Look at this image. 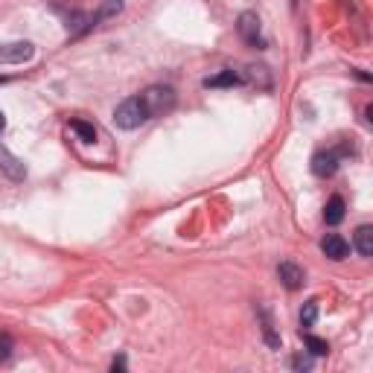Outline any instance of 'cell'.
Instances as JSON below:
<instances>
[{
  "mask_svg": "<svg viewBox=\"0 0 373 373\" xmlns=\"http://www.w3.org/2000/svg\"><path fill=\"white\" fill-rule=\"evenodd\" d=\"M3 126H6V117H3V114H0V131H3Z\"/></svg>",
  "mask_w": 373,
  "mask_h": 373,
  "instance_id": "cell-20",
  "label": "cell"
},
{
  "mask_svg": "<svg viewBox=\"0 0 373 373\" xmlns=\"http://www.w3.org/2000/svg\"><path fill=\"white\" fill-rule=\"evenodd\" d=\"M71 129H73L85 143H93V140H96V129L91 126V122H85V120H71Z\"/></svg>",
  "mask_w": 373,
  "mask_h": 373,
  "instance_id": "cell-13",
  "label": "cell"
},
{
  "mask_svg": "<svg viewBox=\"0 0 373 373\" xmlns=\"http://www.w3.org/2000/svg\"><path fill=\"white\" fill-rule=\"evenodd\" d=\"M9 356H12V338L9 336H0V358L6 362Z\"/></svg>",
  "mask_w": 373,
  "mask_h": 373,
  "instance_id": "cell-17",
  "label": "cell"
},
{
  "mask_svg": "<svg viewBox=\"0 0 373 373\" xmlns=\"http://www.w3.org/2000/svg\"><path fill=\"white\" fill-rule=\"evenodd\" d=\"M140 100L146 105V114L149 120L152 117H163V114H170L172 108H175V91L172 88H163V85H152L140 93Z\"/></svg>",
  "mask_w": 373,
  "mask_h": 373,
  "instance_id": "cell-2",
  "label": "cell"
},
{
  "mask_svg": "<svg viewBox=\"0 0 373 373\" xmlns=\"http://www.w3.org/2000/svg\"><path fill=\"white\" fill-rule=\"evenodd\" d=\"M111 367H114V370H122V367H126V358H114Z\"/></svg>",
  "mask_w": 373,
  "mask_h": 373,
  "instance_id": "cell-19",
  "label": "cell"
},
{
  "mask_svg": "<svg viewBox=\"0 0 373 373\" xmlns=\"http://www.w3.org/2000/svg\"><path fill=\"white\" fill-rule=\"evenodd\" d=\"M356 251L362 257H373V228L362 225L356 230Z\"/></svg>",
  "mask_w": 373,
  "mask_h": 373,
  "instance_id": "cell-10",
  "label": "cell"
},
{
  "mask_svg": "<svg viewBox=\"0 0 373 373\" xmlns=\"http://www.w3.org/2000/svg\"><path fill=\"white\" fill-rule=\"evenodd\" d=\"M278 274H280V283L289 289V292H295V289H300V286H303V280H307V274H303V269L298 266V262H292V260L280 262V266H278Z\"/></svg>",
  "mask_w": 373,
  "mask_h": 373,
  "instance_id": "cell-5",
  "label": "cell"
},
{
  "mask_svg": "<svg viewBox=\"0 0 373 373\" xmlns=\"http://www.w3.org/2000/svg\"><path fill=\"white\" fill-rule=\"evenodd\" d=\"M146 120H149V114H146V105H143L140 96H129V100H122L117 105V111H114V122H117V129H122V131L140 129Z\"/></svg>",
  "mask_w": 373,
  "mask_h": 373,
  "instance_id": "cell-1",
  "label": "cell"
},
{
  "mask_svg": "<svg viewBox=\"0 0 373 373\" xmlns=\"http://www.w3.org/2000/svg\"><path fill=\"white\" fill-rule=\"evenodd\" d=\"M315 321H318V300L303 303V309H300V327H312Z\"/></svg>",
  "mask_w": 373,
  "mask_h": 373,
  "instance_id": "cell-16",
  "label": "cell"
},
{
  "mask_svg": "<svg viewBox=\"0 0 373 373\" xmlns=\"http://www.w3.org/2000/svg\"><path fill=\"white\" fill-rule=\"evenodd\" d=\"M120 9H122V0H105V6H102L100 12H96L91 24H100V21H105V18H114Z\"/></svg>",
  "mask_w": 373,
  "mask_h": 373,
  "instance_id": "cell-14",
  "label": "cell"
},
{
  "mask_svg": "<svg viewBox=\"0 0 373 373\" xmlns=\"http://www.w3.org/2000/svg\"><path fill=\"white\" fill-rule=\"evenodd\" d=\"M239 76L233 73V71H222L219 76H210V79H204V88H233V85H239Z\"/></svg>",
  "mask_w": 373,
  "mask_h": 373,
  "instance_id": "cell-11",
  "label": "cell"
},
{
  "mask_svg": "<svg viewBox=\"0 0 373 373\" xmlns=\"http://www.w3.org/2000/svg\"><path fill=\"white\" fill-rule=\"evenodd\" d=\"M321 251L329 257V260H344L350 254V242L341 237V233H327L324 242H321Z\"/></svg>",
  "mask_w": 373,
  "mask_h": 373,
  "instance_id": "cell-7",
  "label": "cell"
},
{
  "mask_svg": "<svg viewBox=\"0 0 373 373\" xmlns=\"http://www.w3.org/2000/svg\"><path fill=\"white\" fill-rule=\"evenodd\" d=\"M3 82H9V76H0V85H3Z\"/></svg>",
  "mask_w": 373,
  "mask_h": 373,
  "instance_id": "cell-21",
  "label": "cell"
},
{
  "mask_svg": "<svg viewBox=\"0 0 373 373\" xmlns=\"http://www.w3.org/2000/svg\"><path fill=\"white\" fill-rule=\"evenodd\" d=\"M260 318H262V336H266V341H269V347L271 350H280V336L274 333V324H271V318H269V312L260 307Z\"/></svg>",
  "mask_w": 373,
  "mask_h": 373,
  "instance_id": "cell-12",
  "label": "cell"
},
{
  "mask_svg": "<svg viewBox=\"0 0 373 373\" xmlns=\"http://www.w3.org/2000/svg\"><path fill=\"white\" fill-rule=\"evenodd\" d=\"M237 30H239V35L245 38V44H251V47H257V50L266 47V41H262V33H260V18L254 15V12H242Z\"/></svg>",
  "mask_w": 373,
  "mask_h": 373,
  "instance_id": "cell-4",
  "label": "cell"
},
{
  "mask_svg": "<svg viewBox=\"0 0 373 373\" xmlns=\"http://www.w3.org/2000/svg\"><path fill=\"white\" fill-rule=\"evenodd\" d=\"M303 341H307V347H309V353L312 356H327L329 353V344L324 341V338H318V336H303Z\"/></svg>",
  "mask_w": 373,
  "mask_h": 373,
  "instance_id": "cell-15",
  "label": "cell"
},
{
  "mask_svg": "<svg viewBox=\"0 0 373 373\" xmlns=\"http://www.w3.org/2000/svg\"><path fill=\"white\" fill-rule=\"evenodd\" d=\"M0 170H3L12 181H24V175H26V170H24V163L12 155V152L6 149V146H0Z\"/></svg>",
  "mask_w": 373,
  "mask_h": 373,
  "instance_id": "cell-8",
  "label": "cell"
},
{
  "mask_svg": "<svg viewBox=\"0 0 373 373\" xmlns=\"http://www.w3.org/2000/svg\"><path fill=\"white\" fill-rule=\"evenodd\" d=\"M344 210H347V207H344V199L333 196L327 201V207H324V222L327 225H341L344 222Z\"/></svg>",
  "mask_w": 373,
  "mask_h": 373,
  "instance_id": "cell-9",
  "label": "cell"
},
{
  "mask_svg": "<svg viewBox=\"0 0 373 373\" xmlns=\"http://www.w3.org/2000/svg\"><path fill=\"white\" fill-rule=\"evenodd\" d=\"M292 365H295L298 370H309V367H312V358H303V356H295V358H292Z\"/></svg>",
  "mask_w": 373,
  "mask_h": 373,
  "instance_id": "cell-18",
  "label": "cell"
},
{
  "mask_svg": "<svg viewBox=\"0 0 373 373\" xmlns=\"http://www.w3.org/2000/svg\"><path fill=\"white\" fill-rule=\"evenodd\" d=\"M35 56L30 41H15V44H0V64H24Z\"/></svg>",
  "mask_w": 373,
  "mask_h": 373,
  "instance_id": "cell-3",
  "label": "cell"
},
{
  "mask_svg": "<svg viewBox=\"0 0 373 373\" xmlns=\"http://www.w3.org/2000/svg\"><path fill=\"white\" fill-rule=\"evenodd\" d=\"M338 170V152H318V155L312 158V172L318 178H329V175H336Z\"/></svg>",
  "mask_w": 373,
  "mask_h": 373,
  "instance_id": "cell-6",
  "label": "cell"
}]
</instances>
